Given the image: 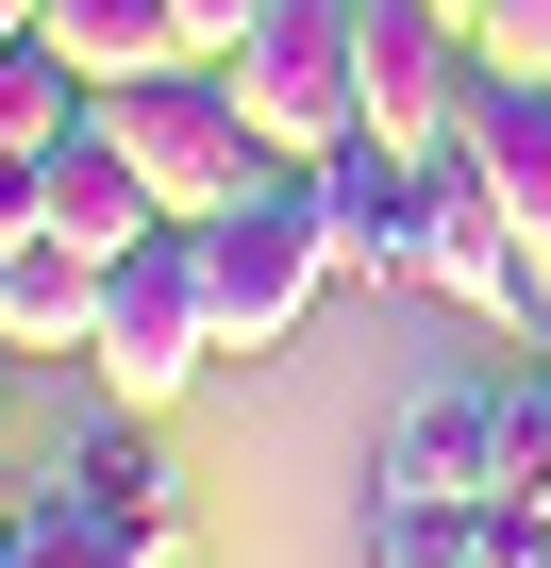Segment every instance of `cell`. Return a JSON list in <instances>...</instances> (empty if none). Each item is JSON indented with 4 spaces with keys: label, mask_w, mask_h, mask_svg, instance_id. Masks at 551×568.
Listing matches in <instances>:
<instances>
[{
    "label": "cell",
    "mask_w": 551,
    "mask_h": 568,
    "mask_svg": "<svg viewBox=\"0 0 551 568\" xmlns=\"http://www.w3.org/2000/svg\"><path fill=\"white\" fill-rule=\"evenodd\" d=\"M501 418H518V385H468V368H435V385L385 418V485H435V501H501Z\"/></svg>",
    "instance_id": "8"
},
{
    "label": "cell",
    "mask_w": 551,
    "mask_h": 568,
    "mask_svg": "<svg viewBox=\"0 0 551 568\" xmlns=\"http://www.w3.org/2000/svg\"><path fill=\"white\" fill-rule=\"evenodd\" d=\"M101 251H68V234H18V251H0V352H101Z\"/></svg>",
    "instance_id": "10"
},
{
    "label": "cell",
    "mask_w": 551,
    "mask_h": 568,
    "mask_svg": "<svg viewBox=\"0 0 551 568\" xmlns=\"http://www.w3.org/2000/svg\"><path fill=\"white\" fill-rule=\"evenodd\" d=\"M34 34H51L84 84H151V68H201L167 0H34Z\"/></svg>",
    "instance_id": "11"
},
{
    "label": "cell",
    "mask_w": 551,
    "mask_h": 568,
    "mask_svg": "<svg viewBox=\"0 0 551 568\" xmlns=\"http://www.w3.org/2000/svg\"><path fill=\"white\" fill-rule=\"evenodd\" d=\"M134 568H184V551H134Z\"/></svg>",
    "instance_id": "20"
},
{
    "label": "cell",
    "mask_w": 551,
    "mask_h": 568,
    "mask_svg": "<svg viewBox=\"0 0 551 568\" xmlns=\"http://www.w3.org/2000/svg\"><path fill=\"white\" fill-rule=\"evenodd\" d=\"M451 18H484V0H451Z\"/></svg>",
    "instance_id": "21"
},
{
    "label": "cell",
    "mask_w": 551,
    "mask_h": 568,
    "mask_svg": "<svg viewBox=\"0 0 551 568\" xmlns=\"http://www.w3.org/2000/svg\"><path fill=\"white\" fill-rule=\"evenodd\" d=\"M501 535H551V385H518V418H501V501H484Z\"/></svg>",
    "instance_id": "14"
},
{
    "label": "cell",
    "mask_w": 551,
    "mask_h": 568,
    "mask_svg": "<svg viewBox=\"0 0 551 568\" xmlns=\"http://www.w3.org/2000/svg\"><path fill=\"white\" fill-rule=\"evenodd\" d=\"M468 51H484V68H551V0H484Z\"/></svg>",
    "instance_id": "16"
},
{
    "label": "cell",
    "mask_w": 551,
    "mask_h": 568,
    "mask_svg": "<svg viewBox=\"0 0 551 568\" xmlns=\"http://www.w3.org/2000/svg\"><path fill=\"white\" fill-rule=\"evenodd\" d=\"M84 101H101V84H84L51 34H18V51H0V151H18V168H34V151H68V134H84Z\"/></svg>",
    "instance_id": "13"
},
{
    "label": "cell",
    "mask_w": 551,
    "mask_h": 568,
    "mask_svg": "<svg viewBox=\"0 0 551 568\" xmlns=\"http://www.w3.org/2000/svg\"><path fill=\"white\" fill-rule=\"evenodd\" d=\"M217 68H234L267 168H318L335 134H368V0H267Z\"/></svg>",
    "instance_id": "2"
},
{
    "label": "cell",
    "mask_w": 551,
    "mask_h": 568,
    "mask_svg": "<svg viewBox=\"0 0 551 568\" xmlns=\"http://www.w3.org/2000/svg\"><path fill=\"white\" fill-rule=\"evenodd\" d=\"M101 134L151 168V201H167V217H217V201L267 168V134H251L234 68H151V84H101Z\"/></svg>",
    "instance_id": "4"
},
{
    "label": "cell",
    "mask_w": 551,
    "mask_h": 568,
    "mask_svg": "<svg viewBox=\"0 0 551 568\" xmlns=\"http://www.w3.org/2000/svg\"><path fill=\"white\" fill-rule=\"evenodd\" d=\"M534 335H551V318H534ZM534 385H551V368H534Z\"/></svg>",
    "instance_id": "22"
},
{
    "label": "cell",
    "mask_w": 551,
    "mask_h": 568,
    "mask_svg": "<svg viewBox=\"0 0 551 568\" xmlns=\"http://www.w3.org/2000/svg\"><path fill=\"white\" fill-rule=\"evenodd\" d=\"M217 368V284H201V217H151L134 251H118V284H101V352H84V385L101 402H134V418H167L184 385Z\"/></svg>",
    "instance_id": "3"
},
{
    "label": "cell",
    "mask_w": 551,
    "mask_h": 568,
    "mask_svg": "<svg viewBox=\"0 0 551 568\" xmlns=\"http://www.w3.org/2000/svg\"><path fill=\"white\" fill-rule=\"evenodd\" d=\"M201 284H217V352H285V335H302V302L335 284L318 168H251V184L201 217Z\"/></svg>",
    "instance_id": "1"
},
{
    "label": "cell",
    "mask_w": 551,
    "mask_h": 568,
    "mask_svg": "<svg viewBox=\"0 0 551 568\" xmlns=\"http://www.w3.org/2000/svg\"><path fill=\"white\" fill-rule=\"evenodd\" d=\"M368 568H501V518L484 501H435V485H385L368 501Z\"/></svg>",
    "instance_id": "12"
},
{
    "label": "cell",
    "mask_w": 551,
    "mask_h": 568,
    "mask_svg": "<svg viewBox=\"0 0 551 568\" xmlns=\"http://www.w3.org/2000/svg\"><path fill=\"white\" fill-rule=\"evenodd\" d=\"M0 251H18V234H0Z\"/></svg>",
    "instance_id": "23"
},
{
    "label": "cell",
    "mask_w": 551,
    "mask_h": 568,
    "mask_svg": "<svg viewBox=\"0 0 551 568\" xmlns=\"http://www.w3.org/2000/svg\"><path fill=\"white\" fill-rule=\"evenodd\" d=\"M18 34H34V0H0V51H18Z\"/></svg>",
    "instance_id": "18"
},
{
    "label": "cell",
    "mask_w": 551,
    "mask_h": 568,
    "mask_svg": "<svg viewBox=\"0 0 551 568\" xmlns=\"http://www.w3.org/2000/svg\"><path fill=\"white\" fill-rule=\"evenodd\" d=\"M318 217H335L351 284H435V184H418L401 134H335L318 151Z\"/></svg>",
    "instance_id": "6"
},
{
    "label": "cell",
    "mask_w": 551,
    "mask_h": 568,
    "mask_svg": "<svg viewBox=\"0 0 551 568\" xmlns=\"http://www.w3.org/2000/svg\"><path fill=\"white\" fill-rule=\"evenodd\" d=\"M0 568H118L84 518H51V501H0Z\"/></svg>",
    "instance_id": "15"
},
{
    "label": "cell",
    "mask_w": 551,
    "mask_h": 568,
    "mask_svg": "<svg viewBox=\"0 0 551 568\" xmlns=\"http://www.w3.org/2000/svg\"><path fill=\"white\" fill-rule=\"evenodd\" d=\"M167 18H184V51H201V68H217V51H234V34H251V18H267V0H167Z\"/></svg>",
    "instance_id": "17"
},
{
    "label": "cell",
    "mask_w": 551,
    "mask_h": 568,
    "mask_svg": "<svg viewBox=\"0 0 551 568\" xmlns=\"http://www.w3.org/2000/svg\"><path fill=\"white\" fill-rule=\"evenodd\" d=\"M0 418H18V352H0Z\"/></svg>",
    "instance_id": "19"
},
{
    "label": "cell",
    "mask_w": 551,
    "mask_h": 568,
    "mask_svg": "<svg viewBox=\"0 0 551 568\" xmlns=\"http://www.w3.org/2000/svg\"><path fill=\"white\" fill-rule=\"evenodd\" d=\"M34 501H51V518H84L118 568H134V551H184V485H167V452H151V418H134V402H101V418L51 452V485H34Z\"/></svg>",
    "instance_id": "5"
},
{
    "label": "cell",
    "mask_w": 551,
    "mask_h": 568,
    "mask_svg": "<svg viewBox=\"0 0 551 568\" xmlns=\"http://www.w3.org/2000/svg\"><path fill=\"white\" fill-rule=\"evenodd\" d=\"M151 217H167V201H151V168H134V151L101 134V101H84V134H68V151H34V234H68V251H101V267H118Z\"/></svg>",
    "instance_id": "9"
},
{
    "label": "cell",
    "mask_w": 551,
    "mask_h": 568,
    "mask_svg": "<svg viewBox=\"0 0 551 568\" xmlns=\"http://www.w3.org/2000/svg\"><path fill=\"white\" fill-rule=\"evenodd\" d=\"M468 18L451 0H368V134H401V151H451V118H468Z\"/></svg>",
    "instance_id": "7"
}]
</instances>
